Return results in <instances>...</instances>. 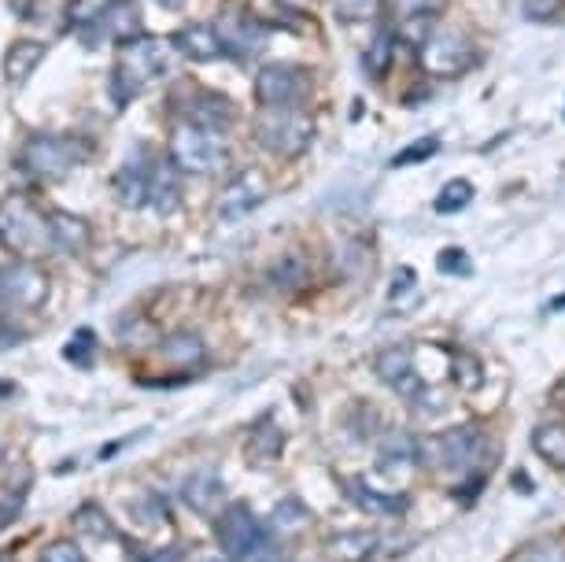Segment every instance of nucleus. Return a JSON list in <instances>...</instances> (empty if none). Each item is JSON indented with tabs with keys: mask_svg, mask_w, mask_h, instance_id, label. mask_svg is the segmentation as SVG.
Returning a JSON list of instances; mask_svg holds the SVG:
<instances>
[{
	"mask_svg": "<svg viewBox=\"0 0 565 562\" xmlns=\"http://www.w3.org/2000/svg\"><path fill=\"white\" fill-rule=\"evenodd\" d=\"M0 562H12V559H0Z\"/></svg>",
	"mask_w": 565,
	"mask_h": 562,
	"instance_id": "49530a36",
	"label": "nucleus"
},
{
	"mask_svg": "<svg viewBox=\"0 0 565 562\" xmlns=\"http://www.w3.org/2000/svg\"><path fill=\"white\" fill-rule=\"evenodd\" d=\"M49 226H52V248L56 252H71V256H78V252L89 248V226H85L78 215L52 211Z\"/></svg>",
	"mask_w": 565,
	"mask_h": 562,
	"instance_id": "a211bd4d",
	"label": "nucleus"
},
{
	"mask_svg": "<svg viewBox=\"0 0 565 562\" xmlns=\"http://www.w3.org/2000/svg\"><path fill=\"white\" fill-rule=\"evenodd\" d=\"M565 8V0H521V12L532 23H551V19H558Z\"/></svg>",
	"mask_w": 565,
	"mask_h": 562,
	"instance_id": "f704fd0d",
	"label": "nucleus"
},
{
	"mask_svg": "<svg viewBox=\"0 0 565 562\" xmlns=\"http://www.w3.org/2000/svg\"><path fill=\"white\" fill-rule=\"evenodd\" d=\"M93 26H97V34L111 41H134L141 34V8H137V0H111V4L100 8Z\"/></svg>",
	"mask_w": 565,
	"mask_h": 562,
	"instance_id": "dca6fc26",
	"label": "nucleus"
},
{
	"mask_svg": "<svg viewBox=\"0 0 565 562\" xmlns=\"http://www.w3.org/2000/svg\"><path fill=\"white\" fill-rule=\"evenodd\" d=\"M311 93V74L292 63H266L255 74V100L259 108H300Z\"/></svg>",
	"mask_w": 565,
	"mask_h": 562,
	"instance_id": "1a4fd4ad",
	"label": "nucleus"
},
{
	"mask_svg": "<svg viewBox=\"0 0 565 562\" xmlns=\"http://www.w3.org/2000/svg\"><path fill=\"white\" fill-rule=\"evenodd\" d=\"M532 452H536L543 463L565 470V422H540V426L532 430Z\"/></svg>",
	"mask_w": 565,
	"mask_h": 562,
	"instance_id": "5701e85b",
	"label": "nucleus"
},
{
	"mask_svg": "<svg viewBox=\"0 0 565 562\" xmlns=\"http://www.w3.org/2000/svg\"><path fill=\"white\" fill-rule=\"evenodd\" d=\"M373 374L385 381L392 392H399L403 400H411V404L425 392V381L418 370H414V352L407 344L381 348L377 359H373Z\"/></svg>",
	"mask_w": 565,
	"mask_h": 562,
	"instance_id": "9b49d317",
	"label": "nucleus"
},
{
	"mask_svg": "<svg viewBox=\"0 0 565 562\" xmlns=\"http://www.w3.org/2000/svg\"><path fill=\"white\" fill-rule=\"evenodd\" d=\"M45 45L41 41H15L12 49H8V56H4V74H8V82H26L30 74L38 71V63L45 60Z\"/></svg>",
	"mask_w": 565,
	"mask_h": 562,
	"instance_id": "b1692460",
	"label": "nucleus"
},
{
	"mask_svg": "<svg viewBox=\"0 0 565 562\" xmlns=\"http://www.w3.org/2000/svg\"><path fill=\"white\" fill-rule=\"evenodd\" d=\"M381 12V0H337V19L344 23H366Z\"/></svg>",
	"mask_w": 565,
	"mask_h": 562,
	"instance_id": "72a5a7b5",
	"label": "nucleus"
},
{
	"mask_svg": "<svg viewBox=\"0 0 565 562\" xmlns=\"http://www.w3.org/2000/svg\"><path fill=\"white\" fill-rule=\"evenodd\" d=\"M248 12L263 30L266 26H285V30H300L303 26L300 12L285 4V0H248Z\"/></svg>",
	"mask_w": 565,
	"mask_h": 562,
	"instance_id": "bb28decb",
	"label": "nucleus"
},
{
	"mask_svg": "<svg viewBox=\"0 0 565 562\" xmlns=\"http://www.w3.org/2000/svg\"><path fill=\"white\" fill-rule=\"evenodd\" d=\"M436 267H440L444 274H469V271H473L462 248H444L440 259H436Z\"/></svg>",
	"mask_w": 565,
	"mask_h": 562,
	"instance_id": "58836bf2",
	"label": "nucleus"
},
{
	"mask_svg": "<svg viewBox=\"0 0 565 562\" xmlns=\"http://www.w3.org/2000/svg\"><path fill=\"white\" fill-rule=\"evenodd\" d=\"M455 385L462 389V392H477L484 385V367H481V359L477 356H469V352H458L455 356Z\"/></svg>",
	"mask_w": 565,
	"mask_h": 562,
	"instance_id": "2f4dec72",
	"label": "nucleus"
},
{
	"mask_svg": "<svg viewBox=\"0 0 565 562\" xmlns=\"http://www.w3.org/2000/svg\"><path fill=\"white\" fill-rule=\"evenodd\" d=\"M399 4V12L403 15H433V12H440L444 8V0H396Z\"/></svg>",
	"mask_w": 565,
	"mask_h": 562,
	"instance_id": "a19ab883",
	"label": "nucleus"
},
{
	"mask_svg": "<svg viewBox=\"0 0 565 562\" xmlns=\"http://www.w3.org/2000/svg\"><path fill=\"white\" fill-rule=\"evenodd\" d=\"M285 448V433L270 426V418L259 422V426L252 430V437H248V455L255 463H274L277 455H281Z\"/></svg>",
	"mask_w": 565,
	"mask_h": 562,
	"instance_id": "cd10ccee",
	"label": "nucleus"
},
{
	"mask_svg": "<svg viewBox=\"0 0 565 562\" xmlns=\"http://www.w3.org/2000/svg\"><path fill=\"white\" fill-rule=\"evenodd\" d=\"M170 163L185 174H218L230 163L226 141L200 126H178L170 137Z\"/></svg>",
	"mask_w": 565,
	"mask_h": 562,
	"instance_id": "0eeeda50",
	"label": "nucleus"
},
{
	"mask_svg": "<svg viewBox=\"0 0 565 562\" xmlns=\"http://www.w3.org/2000/svg\"><path fill=\"white\" fill-rule=\"evenodd\" d=\"M145 562H181V548H167V551H156L152 559H145Z\"/></svg>",
	"mask_w": 565,
	"mask_h": 562,
	"instance_id": "37998d69",
	"label": "nucleus"
},
{
	"mask_svg": "<svg viewBox=\"0 0 565 562\" xmlns=\"http://www.w3.org/2000/svg\"><path fill=\"white\" fill-rule=\"evenodd\" d=\"M0 241H4V248L15 252V256H41V252H52L49 215H41L26 197L0 200Z\"/></svg>",
	"mask_w": 565,
	"mask_h": 562,
	"instance_id": "7ed1b4c3",
	"label": "nucleus"
},
{
	"mask_svg": "<svg viewBox=\"0 0 565 562\" xmlns=\"http://www.w3.org/2000/svg\"><path fill=\"white\" fill-rule=\"evenodd\" d=\"M41 562H85V555L74 544H67V540H60V544L45 548V555H41Z\"/></svg>",
	"mask_w": 565,
	"mask_h": 562,
	"instance_id": "ea45409f",
	"label": "nucleus"
},
{
	"mask_svg": "<svg viewBox=\"0 0 565 562\" xmlns=\"http://www.w3.org/2000/svg\"><path fill=\"white\" fill-rule=\"evenodd\" d=\"M148 200L156 204L159 215H170L181 204V185H178V167L174 163H156L148 171Z\"/></svg>",
	"mask_w": 565,
	"mask_h": 562,
	"instance_id": "6ab92c4d",
	"label": "nucleus"
},
{
	"mask_svg": "<svg viewBox=\"0 0 565 562\" xmlns=\"http://www.w3.org/2000/svg\"><path fill=\"white\" fill-rule=\"evenodd\" d=\"M565 307V296H558V300H551V311H562Z\"/></svg>",
	"mask_w": 565,
	"mask_h": 562,
	"instance_id": "c03bdc74",
	"label": "nucleus"
},
{
	"mask_svg": "<svg viewBox=\"0 0 565 562\" xmlns=\"http://www.w3.org/2000/svg\"><path fill=\"white\" fill-rule=\"evenodd\" d=\"M189 115H193V126H200V130L222 134L233 123V115H237V112H233V104L222 97V93H200Z\"/></svg>",
	"mask_w": 565,
	"mask_h": 562,
	"instance_id": "412c9836",
	"label": "nucleus"
},
{
	"mask_svg": "<svg viewBox=\"0 0 565 562\" xmlns=\"http://www.w3.org/2000/svg\"><path fill=\"white\" fill-rule=\"evenodd\" d=\"M266 282L274 285V289L281 293H296L303 289L307 282H311V267H307V259L300 256V252H289V256H281L270 267V274H266Z\"/></svg>",
	"mask_w": 565,
	"mask_h": 562,
	"instance_id": "393cba45",
	"label": "nucleus"
},
{
	"mask_svg": "<svg viewBox=\"0 0 565 562\" xmlns=\"http://www.w3.org/2000/svg\"><path fill=\"white\" fill-rule=\"evenodd\" d=\"M377 463H381V470H388V474L411 470V466L422 463V441L407 430H392L377 444Z\"/></svg>",
	"mask_w": 565,
	"mask_h": 562,
	"instance_id": "f3484780",
	"label": "nucleus"
},
{
	"mask_svg": "<svg viewBox=\"0 0 565 562\" xmlns=\"http://www.w3.org/2000/svg\"><path fill=\"white\" fill-rule=\"evenodd\" d=\"M411 282H414V271H399L396 274V285H392V300H396L403 289H411Z\"/></svg>",
	"mask_w": 565,
	"mask_h": 562,
	"instance_id": "79ce46f5",
	"label": "nucleus"
},
{
	"mask_svg": "<svg viewBox=\"0 0 565 562\" xmlns=\"http://www.w3.org/2000/svg\"><path fill=\"white\" fill-rule=\"evenodd\" d=\"M255 141L266 152L296 159L315 141V123L303 108H263L255 115Z\"/></svg>",
	"mask_w": 565,
	"mask_h": 562,
	"instance_id": "39448f33",
	"label": "nucleus"
},
{
	"mask_svg": "<svg viewBox=\"0 0 565 562\" xmlns=\"http://www.w3.org/2000/svg\"><path fill=\"white\" fill-rule=\"evenodd\" d=\"M392 56H396V38H392V30H381L377 38H373V45L366 52V71L373 78H381V74L388 71Z\"/></svg>",
	"mask_w": 565,
	"mask_h": 562,
	"instance_id": "7c9ffc66",
	"label": "nucleus"
},
{
	"mask_svg": "<svg viewBox=\"0 0 565 562\" xmlns=\"http://www.w3.org/2000/svg\"><path fill=\"white\" fill-rule=\"evenodd\" d=\"M49 296V278L34 263H12L0 271V307L8 311H38Z\"/></svg>",
	"mask_w": 565,
	"mask_h": 562,
	"instance_id": "9d476101",
	"label": "nucleus"
},
{
	"mask_svg": "<svg viewBox=\"0 0 565 562\" xmlns=\"http://www.w3.org/2000/svg\"><path fill=\"white\" fill-rule=\"evenodd\" d=\"M111 189L122 208H145L148 204V171L130 159V163L119 167V174L111 178Z\"/></svg>",
	"mask_w": 565,
	"mask_h": 562,
	"instance_id": "4be33fe9",
	"label": "nucleus"
},
{
	"mask_svg": "<svg viewBox=\"0 0 565 562\" xmlns=\"http://www.w3.org/2000/svg\"><path fill=\"white\" fill-rule=\"evenodd\" d=\"M488 452V433L481 426H455L444 433H433V437L422 441V463H429L433 470L440 474H473L481 466Z\"/></svg>",
	"mask_w": 565,
	"mask_h": 562,
	"instance_id": "f03ea898",
	"label": "nucleus"
},
{
	"mask_svg": "<svg viewBox=\"0 0 565 562\" xmlns=\"http://www.w3.org/2000/svg\"><path fill=\"white\" fill-rule=\"evenodd\" d=\"M215 34H218L222 52H230V56H237V60H248L266 45V30L255 23L252 15H222Z\"/></svg>",
	"mask_w": 565,
	"mask_h": 562,
	"instance_id": "f8f14e48",
	"label": "nucleus"
},
{
	"mask_svg": "<svg viewBox=\"0 0 565 562\" xmlns=\"http://www.w3.org/2000/svg\"><path fill=\"white\" fill-rule=\"evenodd\" d=\"M215 537L222 551H226V559L233 562H259L263 555L274 551L270 533H266L259 518L252 515L248 503H230L226 511H218Z\"/></svg>",
	"mask_w": 565,
	"mask_h": 562,
	"instance_id": "423d86ee",
	"label": "nucleus"
},
{
	"mask_svg": "<svg viewBox=\"0 0 565 562\" xmlns=\"http://www.w3.org/2000/svg\"><path fill=\"white\" fill-rule=\"evenodd\" d=\"M89 156V145L78 137H60V134H34L19 152V163L41 182H60L71 171H78Z\"/></svg>",
	"mask_w": 565,
	"mask_h": 562,
	"instance_id": "20e7f679",
	"label": "nucleus"
},
{
	"mask_svg": "<svg viewBox=\"0 0 565 562\" xmlns=\"http://www.w3.org/2000/svg\"><path fill=\"white\" fill-rule=\"evenodd\" d=\"M74 522H78V529H85V533L93 537H111V526H108V515L100 511V507H82L78 515H74Z\"/></svg>",
	"mask_w": 565,
	"mask_h": 562,
	"instance_id": "c9c22d12",
	"label": "nucleus"
},
{
	"mask_svg": "<svg viewBox=\"0 0 565 562\" xmlns=\"http://www.w3.org/2000/svg\"><path fill=\"white\" fill-rule=\"evenodd\" d=\"M344 496L359 507V511H366L370 518H403L411 507L407 496L381 492V489H373V485L362 481V477H344Z\"/></svg>",
	"mask_w": 565,
	"mask_h": 562,
	"instance_id": "4468645a",
	"label": "nucleus"
},
{
	"mask_svg": "<svg viewBox=\"0 0 565 562\" xmlns=\"http://www.w3.org/2000/svg\"><path fill=\"white\" fill-rule=\"evenodd\" d=\"M159 356H163L170 367H196V363H204L207 348H204V341H200L196 333H174V337H167V341H163Z\"/></svg>",
	"mask_w": 565,
	"mask_h": 562,
	"instance_id": "a878e982",
	"label": "nucleus"
},
{
	"mask_svg": "<svg viewBox=\"0 0 565 562\" xmlns=\"http://www.w3.org/2000/svg\"><path fill=\"white\" fill-rule=\"evenodd\" d=\"M170 45H174L178 52H185V56H189V60H196V63H207V60L222 56V45H218L215 26H204V23L185 26L174 41H170Z\"/></svg>",
	"mask_w": 565,
	"mask_h": 562,
	"instance_id": "aec40b11",
	"label": "nucleus"
},
{
	"mask_svg": "<svg viewBox=\"0 0 565 562\" xmlns=\"http://www.w3.org/2000/svg\"><path fill=\"white\" fill-rule=\"evenodd\" d=\"M170 52L174 45L170 41H156V38H137L122 49L119 67L111 71V97L115 104H126L141 93L148 82L159 78L163 71H170Z\"/></svg>",
	"mask_w": 565,
	"mask_h": 562,
	"instance_id": "f257e3e1",
	"label": "nucleus"
},
{
	"mask_svg": "<svg viewBox=\"0 0 565 562\" xmlns=\"http://www.w3.org/2000/svg\"><path fill=\"white\" fill-rule=\"evenodd\" d=\"M181 500L193 507L196 515H218L222 500H226V481L215 470H196L181 481Z\"/></svg>",
	"mask_w": 565,
	"mask_h": 562,
	"instance_id": "2eb2a0df",
	"label": "nucleus"
},
{
	"mask_svg": "<svg viewBox=\"0 0 565 562\" xmlns=\"http://www.w3.org/2000/svg\"><path fill=\"white\" fill-rule=\"evenodd\" d=\"M63 356L74 359L78 367H89V356H93V333L89 330H78L71 337V344L63 348Z\"/></svg>",
	"mask_w": 565,
	"mask_h": 562,
	"instance_id": "4c0bfd02",
	"label": "nucleus"
},
{
	"mask_svg": "<svg viewBox=\"0 0 565 562\" xmlns=\"http://www.w3.org/2000/svg\"><path fill=\"white\" fill-rule=\"evenodd\" d=\"M436 148H440V141L436 137H418L414 145L399 148L396 156H392V167H414V163H429V159L436 156Z\"/></svg>",
	"mask_w": 565,
	"mask_h": 562,
	"instance_id": "473e14b6",
	"label": "nucleus"
},
{
	"mask_svg": "<svg viewBox=\"0 0 565 562\" xmlns=\"http://www.w3.org/2000/svg\"><path fill=\"white\" fill-rule=\"evenodd\" d=\"M469 200H473V185H469L466 178H455V182H447L440 189V197L433 200V208L440 211V215H455V211L469 208Z\"/></svg>",
	"mask_w": 565,
	"mask_h": 562,
	"instance_id": "c756f323",
	"label": "nucleus"
},
{
	"mask_svg": "<svg viewBox=\"0 0 565 562\" xmlns=\"http://www.w3.org/2000/svg\"><path fill=\"white\" fill-rule=\"evenodd\" d=\"M311 526V511L300 503V500H285V503H277V511H274V529L281 537H289V533H300V529Z\"/></svg>",
	"mask_w": 565,
	"mask_h": 562,
	"instance_id": "c85d7f7f",
	"label": "nucleus"
},
{
	"mask_svg": "<svg viewBox=\"0 0 565 562\" xmlns=\"http://www.w3.org/2000/svg\"><path fill=\"white\" fill-rule=\"evenodd\" d=\"M418 60H422L425 71L436 74V78H458V74H466L477 63V49L466 34L440 26V30H429V34L422 38Z\"/></svg>",
	"mask_w": 565,
	"mask_h": 562,
	"instance_id": "6e6552de",
	"label": "nucleus"
},
{
	"mask_svg": "<svg viewBox=\"0 0 565 562\" xmlns=\"http://www.w3.org/2000/svg\"><path fill=\"white\" fill-rule=\"evenodd\" d=\"M130 511L137 515V522L141 526H156V522H167V507L159 496H141L137 503H130Z\"/></svg>",
	"mask_w": 565,
	"mask_h": 562,
	"instance_id": "e433bc0d",
	"label": "nucleus"
},
{
	"mask_svg": "<svg viewBox=\"0 0 565 562\" xmlns=\"http://www.w3.org/2000/svg\"><path fill=\"white\" fill-rule=\"evenodd\" d=\"M159 4H163V8H178L181 0H159Z\"/></svg>",
	"mask_w": 565,
	"mask_h": 562,
	"instance_id": "a18cd8bd",
	"label": "nucleus"
},
{
	"mask_svg": "<svg viewBox=\"0 0 565 562\" xmlns=\"http://www.w3.org/2000/svg\"><path fill=\"white\" fill-rule=\"evenodd\" d=\"M266 200V185L259 174H241L233 178V182L222 189L218 197V219L222 222H241L248 219L255 208H259Z\"/></svg>",
	"mask_w": 565,
	"mask_h": 562,
	"instance_id": "ddd939ff",
	"label": "nucleus"
}]
</instances>
